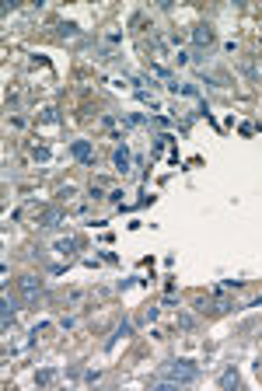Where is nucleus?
Listing matches in <instances>:
<instances>
[{
    "instance_id": "obj_5",
    "label": "nucleus",
    "mask_w": 262,
    "mask_h": 391,
    "mask_svg": "<svg viewBox=\"0 0 262 391\" xmlns=\"http://www.w3.org/2000/svg\"><path fill=\"white\" fill-rule=\"evenodd\" d=\"M39 290H42V280H35V276H21V293H25V297H39Z\"/></svg>"
},
{
    "instance_id": "obj_4",
    "label": "nucleus",
    "mask_w": 262,
    "mask_h": 391,
    "mask_svg": "<svg viewBox=\"0 0 262 391\" xmlns=\"http://www.w3.org/2000/svg\"><path fill=\"white\" fill-rule=\"evenodd\" d=\"M60 220H63V213H60L56 206H49V210H42V213H39V224H42V227H56Z\"/></svg>"
},
{
    "instance_id": "obj_10",
    "label": "nucleus",
    "mask_w": 262,
    "mask_h": 391,
    "mask_svg": "<svg viewBox=\"0 0 262 391\" xmlns=\"http://www.w3.org/2000/svg\"><path fill=\"white\" fill-rule=\"evenodd\" d=\"M53 377H56V370H39V374H35V384H49Z\"/></svg>"
},
{
    "instance_id": "obj_3",
    "label": "nucleus",
    "mask_w": 262,
    "mask_h": 391,
    "mask_svg": "<svg viewBox=\"0 0 262 391\" xmlns=\"http://www.w3.org/2000/svg\"><path fill=\"white\" fill-rule=\"evenodd\" d=\"M192 42H196V46H210V42H213V28H210V25H196V28H192Z\"/></svg>"
},
{
    "instance_id": "obj_13",
    "label": "nucleus",
    "mask_w": 262,
    "mask_h": 391,
    "mask_svg": "<svg viewBox=\"0 0 262 391\" xmlns=\"http://www.w3.org/2000/svg\"><path fill=\"white\" fill-rule=\"evenodd\" d=\"M224 290H241V280H224Z\"/></svg>"
},
{
    "instance_id": "obj_9",
    "label": "nucleus",
    "mask_w": 262,
    "mask_h": 391,
    "mask_svg": "<svg viewBox=\"0 0 262 391\" xmlns=\"http://www.w3.org/2000/svg\"><path fill=\"white\" fill-rule=\"evenodd\" d=\"M220 388H238V374L234 370H224L220 374Z\"/></svg>"
},
{
    "instance_id": "obj_8",
    "label": "nucleus",
    "mask_w": 262,
    "mask_h": 391,
    "mask_svg": "<svg viewBox=\"0 0 262 391\" xmlns=\"http://www.w3.org/2000/svg\"><path fill=\"white\" fill-rule=\"evenodd\" d=\"M74 248H77V241H74V238H63V241H56V252H60V255H70Z\"/></svg>"
},
{
    "instance_id": "obj_2",
    "label": "nucleus",
    "mask_w": 262,
    "mask_h": 391,
    "mask_svg": "<svg viewBox=\"0 0 262 391\" xmlns=\"http://www.w3.org/2000/svg\"><path fill=\"white\" fill-rule=\"evenodd\" d=\"M70 154H74L77 161H84V164H94V154H91V140H74V143H70Z\"/></svg>"
},
{
    "instance_id": "obj_11",
    "label": "nucleus",
    "mask_w": 262,
    "mask_h": 391,
    "mask_svg": "<svg viewBox=\"0 0 262 391\" xmlns=\"http://www.w3.org/2000/svg\"><path fill=\"white\" fill-rule=\"evenodd\" d=\"M60 35H63V39H70V35H77V25H60Z\"/></svg>"
},
{
    "instance_id": "obj_7",
    "label": "nucleus",
    "mask_w": 262,
    "mask_h": 391,
    "mask_svg": "<svg viewBox=\"0 0 262 391\" xmlns=\"http://www.w3.org/2000/svg\"><path fill=\"white\" fill-rule=\"evenodd\" d=\"M126 335H133V321H122V325L115 328V335L108 339V346H115V339H126Z\"/></svg>"
},
{
    "instance_id": "obj_6",
    "label": "nucleus",
    "mask_w": 262,
    "mask_h": 391,
    "mask_svg": "<svg viewBox=\"0 0 262 391\" xmlns=\"http://www.w3.org/2000/svg\"><path fill=\"white\" fill-rule=\"evenodd\" d=\"M129 161H133V157H129V150H126V147H119V150H115V168H119L122 175L129 171Z\"/></svg>"
},
{
    "instance_id": "obj_12",
    "label": "nucleus",
    "mask_w": 262,
    "mask_h": 391,
    "mask_svg": "<svg viewBox=\"0 0 262 391\" xmlns=\"http://www.w3.org/2000/svg\"><path fill=\"white\" fill-rule=\"evenodd\" d=\"M56 119H60L56 108H46V112H42V122H56Z\"/></svg>"
},
{
    "instance_id": "obj_1",
    "label": "nucleus",
    "mask_w": 262,
    "mask_h": 391,
    "mask_svg": "<svg viewBox=\"0 0 262 391\" xmlns=\"http://www.w3.org/2000/svg\"><path fill=\"white\" fill-rule=\"evenodd\" d=\"M161 377H168V381H175V384H189V381L199 377V370H196L189 360H168V363H161Z\"/></svg>"
}]
</instances>
